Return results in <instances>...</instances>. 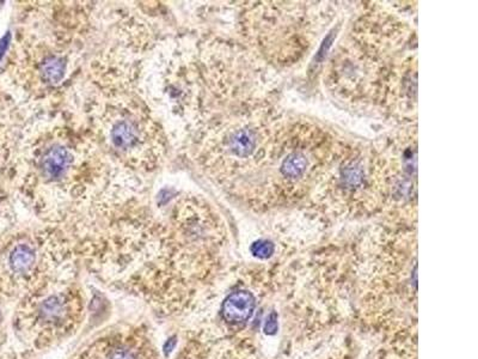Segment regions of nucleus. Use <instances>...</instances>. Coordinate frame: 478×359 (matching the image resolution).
Masks as SVG:
<instances>
[{
	"mask_svg": "<svg viewBox=\"0 0 478 359\" xmlns=\"http://www.w3.org/2000/svg\"><path fill=\"white\" fill-rule=\"evenodd\" d=\"M258 145V134L253 129L233 131L226 141V149L233 158H248Z\"/></svg>",
	"mask_w": 478,
	"mask_h": 359,
	"instance_id": "20e7f679",
	"label": "nucleus"
},
{
	"mask_svg": "<svg viewBox=\"0 0 478 359\" xmlns=\"http://www.w3.org/2000/svg\"><path fill=\"white\" fill-rule=\"evenodd\" d=\"M255 306L256 302L251 292L246 290L234 291L223 303V319L230 325L246 323L253 316Z\"/></svg>",
	"mask_w": 478,
	"mask_h": 359,
	"instance_id": "7ed1b4c3",
	"label": "nucleus"
},
{
	"mask_svg": "<svg viewBox=\"0 0 478 359\" xmlns=\"http://www.w3.org/2000/svg\"><path fill=\"white\" fill-rule=\"evenodd\" d=\"M275 247L273 243L267 240H260L251 246V253L258 259H268L273 255Z\"/></svg>",
	"mask_w": 478,
	"mask_h": 359,
	"instance_id": "0eeeda50",
	"label": "nucleus"
},
{
	"mask_svg": "<svg viewBox=\"0 0 478 359\" xmlns=\"http://www.w3.org/2000/svg\"><path fill=\"white\" fill-rule=\"evenodd\" d=\"M144 122L134 115L122 112L114 117L112 125L109 126L108 141L114 150L119 152H133L140 150V146L145 144L146 129H142Z\"/></svg>",
	"mask_w": 478,
	"mask_h": 359,
	"instance_id": "f03ea898",
	"label": "nucleus"
},
{
	"mask_svg": "<svg viewBox=\"0 0 478 359\" xmlns=\"http://www.w3.org/2000/svg\"><path fill=\"white\" fill-rule=\"evenodd\" d=\"M10 267L13 273L30 275L35 272L37 263L36 250L30 244H18L10 255Z\"/></svg>",
	"mask_w": 478,
	"mask_h": 359,
	"instance_id": "39448f33",
	"label": "nucleus"
},
{
	"mask_svg": "<svg viewBox=\"0 0 478 359\" xmlns=\"http://www.w3.org/2000/svg\"><path fill=\"white\" fill-rule=\"evenodd\" d=\"M6 45H8V42H6V39L0 41V58H1V56H3V54H4V51L5 48H6Z\"/></svg>",
	"mask_w": 478,
	"mask_h": 359,
	"instance_id": "1a4fd4ad",
	"label": "nucleus"
},
{
	"mask_svg": "<svg viewBox=\"0 0 478 359\" xmlns=\"http://www.w3.org/2000/svg\"><path fill=\"white\" fill-rule=\"evenodd\" d=\"M307 167H309V161L305 155L302 152H292L282 163L281 171L284 174V178L293 181L306 175Z\"/></svg>",
	"mask_w": 478,
	"mask_h": 359,
	"instance_id": "423d86ee",
	"label": "nucleus"
},
{
	"mask_svg": "<svg viewBox=\"0 0 478 359\" xmlns=\"http://www.w3.org/2000/svg\"><path fill=\"white\" fill-rule=\"evenodd\" d=\"M81 296L73 289L41 292L35 302V327L41 344L60 339L72 331L81 316Z\"/></svg>",
	"mask_w": 478,
	"mask_h": 359,
	"instance_id": "f257e3e1",
	"label": "nucleus"
},
{
	"mask_svg": "<svg viewBox=\"0 0 478 359\" xmlns=\"http://www.w3.org/2000/svg\"><path fill=\"white\" fill-rule=\"evenodd\" d=\"M279 325H277V313H272L267 319V322L265 325V332L267 334L273 335L277 332Z\"/></svg>",
	"mask_w": 478,
	"mask_h": 359,
	"instance_id": "6e6552de",
	"label": "nucleus"
}]
</instances>
